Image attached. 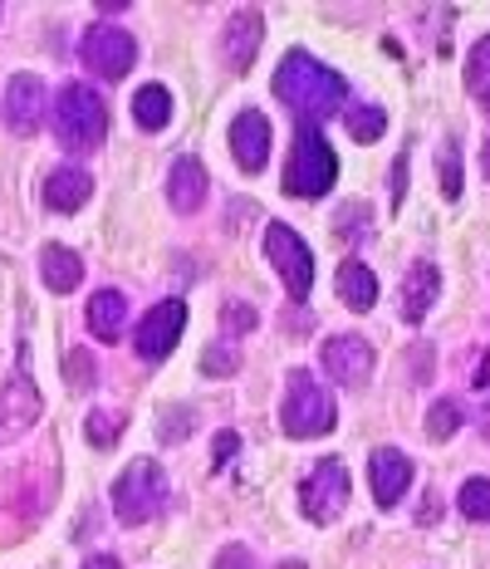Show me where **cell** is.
Returning <instances> with one entry per match:
<instances>
[{
  "label": "cell",
  "mask_w": 490,
  "mask_h": 569,
  "mask_svg": "<svg viewBox=\"0 0 490 569\" xmlns=\"http://www.w3.org/2000/svg\"><path fill=\"white\" fill-rule=\"evenodd\" d=\"M300 506H304V516L314 520V526H329V520L343 516V506H349V471H343L339 457H324V461H319V467L304 477Z\"/></svg>",
  "instance_id": "6"
},
{
  "label": "cell",
  "mask_w": 490,
  "mask_h": 569,
  "mask_svg": "<svg viewBox=\"0 0 490 569\" xmlns=\"http://www.w3.org/2000/svg\"><path fill=\"white\" fill-rule=\"evenodd\" d=\"M256 325H260V315L250 310L246 300H226L221 305V329H226V335H250Z\"/></svg>",
  "instance_id": "31"
},
{
  "label": "cell",
  "mask_w": 490,
  "mask_h": 569,
  "mask_svg": "<svg viewBox=\"0 0 490 569\" xmlns=\"http://www.w3.org/2000/svg\"><path fill=\"white\" fill-rule=\"evenodd\" d=\"M343 123H349L353 142H378L382 128H388V113H382L378 103H353V109L343 113Z\"/></svg>",
  "instance_id": "23"
},
{
  "label": "cell",
  "mask_w": 490,
  "mask_h": 569,
  "mask_svg": "<svg viewBox=\"0 0 490 569\" xmlns=\"http://www.w3.org/2000/svg\"><path fill=\"white\" fill-rule=\"evenodd\" d=\"M217 569H256V560H250L246 545H226V550L217 555Z\"/></svg>",
  "instance_id": "34"
},
{
  "label": "cell",
  "mask_w": 490,
  "mask_h": 569,
  "mask_svg": "<svg viewBox=\"0 0 490 569\" xmlns=\"http://www.w3.org/2000/svg\"><path fill=\"white\" fill-rule=\"evenodd\" d=\"M339 300L349 305V310H373L378 305V280H373V270L363 266V260H343L339 266Z\"/></svg>",
  "instance_id": "20"
},
{
  "label": "cell",
  "mask_w": 490,
  "mask_h": 569,
  "mask_svg": "<svg viewBox=\"0 0 490 569\" xmlns=\"http://www.w3.org/2000/svg\"><path fill=\"white\" fill-rule=\"evenodd\" d=\"M64 383L74 388V393H89L99 378H93V353L89 349H69L64 353Z\"/></svg>",
  "instance_id": "28"
},
{
  "label": "cell",
  "mask_w": 490,
  "mask_h": 569,
  "mask_svg": "<svg viewBox=\"0 0 490 569\" xmlns=\"http://www.w3.org/2000/svg\"><path fill=\"white\" fill-rule=\"evenodd\" d=\"M123 427H128V418L123 412H89V418H83V432H89V442L93 447H113L118 437H123Z\"/></svg>",
  "instance_id": "26"
},
{
  "label": "cell",
  "mask_w": 490,
  "mask_h": 569,
  "mask_svg": "<svg viewBox=\"0 0 490 569\" xmlns=\"http://www.w3.org/2000/svg\"><path fill=\"white\" fill-rule=\"evenodd\" d=\"M231 152H236V162H241L246 172L266 168V162H270V123H266V113H256V109L236 113V123H231Z\"/></svg>",
  "instance_id": "13"
},
{
  "label": "cell",
  "mask_w": 490,
  "mask_h": 569,
  "mask_svg": "<svg viewBox=\"0 0 490 569\" xmlns=\"http://www.w3.org/2000/svg\"><path fill=\"white\" fill-rule=\"evenodd\" d=\"M123 325H128V300L118 290H99L89 300V329L99 339H109L118 343V335H123Z\"/></svg>",
  "instance_id": "21"
},
{
  "label": "cell",
  "mask_w": 490,
  "mask_h": 569,
  "mask_svg": "<svg viewBox=\"0 0 490 569\" xmlns=\"http://www.w3.org/2000/svg\"><path fill=\"white\" fill-rule=\"evenodd\" d=\"M236 369H241V349H236L231 339H217L201 353V373L207 378H236Z\"/></svg>",
  "instance_id": "25"
},
{
  "label": "cell",
  "mask_w": 490,
  "mask_h": 569,
  "mask_svg": "<svg viewBox=\"0 0 490 569\" xmlns=\"http://www.w3.org/2000/svg\"><path fill=\"white\" fill-rule=\"evenodd\" d=\"M441 197L447 201L461 197V148L457 142H447V152H441Z\"/></svg>",
  "instance_id": "32"
},
{
  "label": "cell",
  "mask_w": 490,
  "mask_h": 569,
  "mask_svg": "<svg viewBox=\"0 0 490 569\" xmlns=\"http://www.w3.org/2000/svg\"><path fill=\"white\" fill-rule=\"evenodd\" d=\"M457 427H461V402H451V398L432 402V412H427V437H432V442H447Z\"/></svg>",
  "instance_id": "27"
},
{
  "label": "cell",
  "mask_w": 490,
  "mask_h": 569,
  "mask_svg": "<svg viewBox=\"0 0 490 569\" xmlns=\"http://www.w3.org/2000/svg\"><path fill=\"white\" fill-rule=\"evenodd\" d=\"M162 491H167V477H162L158 461H152V457L128 461V471L113 486V516L123 520V526H142V520L158 516Z\"/></svg>",
  "instance_id": "5"
},
{
  "label": "cell",
  "mask_w": 490,
  "mask_h": 569,
  "mask_svg": "<svg viewBox=\"0 0 490 569\" xmlns=\"http://www.w3.org/2000/svg\"><path fill=\"white\" fill-rule=\"evenodd\" d=\"M280 427L290 437H324L333 432V398L324 383H314V373L294 369L284 383V402H280Z\"/></svg>",
  "instance_id": "4"
},
{
  "label": "cell",
  "mask_w": 490,
  "mask_h": 569,
  "mask_svg": "<svg viewBox=\"0 0 490 569\" xmlns=\"http://www.w3.org/2000/svg\"><path fill=\"white\" fill-rule=\"evenodd\" d=\"M89 192H93L89 172L59 168V172H50V182H44V207L50 211H79L83 201H89Z\"/></svg>",
  "instance_id": "18"
},
{
  "label": "cell",
  "mask_w": 490,
  "mask_h": 569,
  "mask_svg": "<svg viewBox=\"0 0 490 569\" xmlns=\"http://www.w3.org/2000/svg\"><path fill=\"white\" fill-rule=\"evenodd\" d=\"M402 187H408V152L392 162V177H388V192H392V207L402 201Z\"/></svg>",
  "instance_id": "36"
},
{
  "label": "cell",
  "mask_w": 490,
  "mask_h": 569,
  "mask_svg": "<svg viewBox=\"0 0 490 569\" xmlns=\"http://www.w3.org/2000/svg\"><path fill=\"white\" fill-rule=\"evenodd\" d=\"M481 437H486V442H490V408L481 412Z\"/></svg>",
  "instance_id": "40"
},
{
  "label": "cell",
  "mask_w": 490,
  "mask_h": 569,
  "mask_svg": "<svg viewBox=\"0 0 490 569\" xmlns=\"http://www.w3.org/2000/svg\"><path fill=\"white\" fill-rule=\"evenodd\" d=\"M280 569H304V560H284Z\"/></svg>",
  "instance_id": "41"
},
{
  "label": "cell",
  "mask_w": 490,
  "mask_h": 569,
  "mask_svg": "<svg viewBox=\"0 0 490 569\" xmlns=\"http://www.w3.org/2000/svg\"><path fill=\"white\" fill-rule=\"evenodd\" d=\"M437 516H441V506H437V501H427V506H422V511H417V520H422V526H432V520H437Z\"/></svg>",
  "instance_id": "38"
},
{
  "label": "cell",
  "mask_w": 490,
  "mask_h": 569,
  "mask_svg": "<svg viewBox=\"0 0 490 569\" xmlns=\"http://www.w3.org/2000/svg\"><path fill=\"white\" fill-rule=\"evenodd\" d=\"M266 256H270V266L280 270L284 290H290L294 300H304V295L314 290V256H309V246L284 227V221H274L266 231Z\"/></svg>",
  "instance_id": "8"
},
{
  "label": "cell",
  "mask_w": 490,
  "mask_h": 569,
  "mask_svg": "<svg viewBox=\"0 0 490 569\" xmlns=\"http://www.w3.org/2000/svg\"><path fill=\"white\" fill-rule=\"evenodd\" d=\"M182 329H187V305L182 300H158L148 315L138 319V335H133L138 359H148V363L167 359V353L177 349V339H182Z\"/></svg>",
  "instance_id": "9"
},
{
  "label": "cell",
  "mask_w": 490,
  "mask_h": 569,
  "mask_svg": "<svg viewBox=\"0 0 490 569\" xmlns=\"http://www.w3.org/2000/svg\"><path fill=\"white\" fill-rule=\"evenodd\" d=\"M34 418H40V393L30 388V378H10V383L0 388V442L30 432Z\"/></svg>",
  "instance_id": "14"
},
{
  "label": "cell",
  "mask_w": 490,
  "mask_h": 569,
  "mask_svg": "<svg viewBox=\"0 0 490 569\" xmlns=\"http://www.w3.org/2000/svg\"><path fill=\"white\" fill-rule=\"evenodd\" d=\"M481 172L490 177V138H486V148H481Z\"/></svg>",
  "instance_id": "39"
},
{
  "label": "cell",
  "mask_w": 490,
  "mask_h": 569,
  "mask_svg": "<svg viewBox=\"0 0 490 569\" xmlns=\"http://www.w3.org/2000/svg\"><path fill=\"white\" fill-rule=\"evenodd\" d=\"M466 89L490 109V34L471 50V59H466Z\"/></svg>",
  "instance_id": "24"
},
{
  "label": "cell",
  "mask_w": 490,
  "mask_h": 569,
  "mask_svg": "<svg viewBox=\"0 0 490 569\" xmlns=\"http://www.w3.org/2000/svg\"><path fill=\"white\" fill-rule=\"evenodd\" d=\"M79 54H83V64H89L99 79H113V84H118V79H128V69H133L138 44H133V34H128L123 26H89Z\"/></svg>",
  "instance_id": "7"
},
{
  "label": "cell",
  "mask_w": 490,
  "mask_h": 569,
  "mask_svg": "<svg viewBox=\"0 0 490 569\" xmlns=\"http://www.w3.org/2000/svg\"><path fill=\"white\" fill-rule=\"evenodd\" d=\"M363 221H368V207H363V201H349V207L339 211V231H343V236H349L353 227L363 231Z\"/></svg>",
  "instance_id": "35"
},
{
  "label": "cell",
  "mask_w": 490,
  "mask_h": 569,
  "mask_svg": "<svg viewBox=\"0 0 490 569\" xmlns=\"http://www.w3.org/2000/svg\"><path fill=\"white\" fill-rule=\"evenodd\" d=\"M260 40H266V26H260V10H236L231 26H226V40H221V50H226V59H231L236 74H246V69L256 64Z\"/></svg>",
  "instance_id": "15"
},
{
  "label": "cell",
  "mask_w": 490,
  "mask_h": 569,
  "mask_svg": "<svg viewBox=\"0 0 490 569\" xmlns=\"http://www.w3.org/2000/svg\"><path fill=\"white\" fill-rule=\"evenodd\" d=\"M191 427H197V412L191 408H167L158 422V442H182V437H191Z\"/></svg>",
  "instance_id": "30"
},
{
  "label": "cell",
  "mask_w": 490,
  "mask_h": 569,
  "mask_svg": "<svg viewBox=\"0 0 490 569\" xmlns=\"http://www.w3.org/2000/svg\"><path fill=\"white\" fill-rule=\"evenodd\" d=\"M437 295H441V270L432 260H417L408 270V280H402V319H408V325H422L427 310L437 305Z\"/></svg>",
  "instance_id": "16"
},
{
  "label": "cell",
  "mask_w": 490,
  "mask_h": 569,
  "mask_svg": "<svg viewBox=\"0 0 490 569\" xmlns=\"http://www.w3.org/2000/svg\"><path fill=\"white\" fill-rule=\"evenodd\" d=\"M0 118H6L10 133H20V138L40 133V123H44V84H40V79H34V74H16V79H10L6 103H0Z\"/></svg>",
  "instance_id": "12"
},
{
  "label": "cell",
  "mask_w": 490,
  "mask_h": 569,
  "mask_svg": "<svg viewBox=\"0 0 490 569\" xmlns=\"http://www.w3.org/2000/svg\"><path fill=\"white\" fill-rule=\"evenodd\" d=\"M40 276L54 295H69V290H79V280H83V260H79V251H69V246H44Z\"/></svg>",
  "instance_id": "19"
},
{
  "label": "cell",
  "mask_w": 490,
  "mask_h": 569,
  "mask_svg": "<svg viewBox=\"0 0 490 569\" xmlns=\"http://www.w3.org/2000/svg\"><path fill=\"white\" fill-rule=\"evenodd\" d=\"M461 516L466 520H490V477H471L461 486Z\"/></svg>",
  "instance_id": "29"
},
{
  "label": "cell",
  "mask_w": 490,
  "mask_h": 569,
  "mask_svg": "<svg viewBox=\"0 0 490 569\" xmlns=\"http://www.w3.org/2000/svg\"><path fill=\"white\" fill-rule=\"evenodd\" d=\"M167 197H172L177 211H197L207 201V168L197 158H177L172 172H167Z\"/></svg>",
  "instance_id": "17"
},
{
  "label": "cell",
  "mask_w": 490,
  "mask_h": 569,
  "mask_svg": "<svg viewBox=\"0 0 490 569\" xmlns=\"http://www.w3.org/2000/svg\"><path fill=\"white\" fill-rule=\"evenodd\" d=\"M333 177H339V158H333L324 133H319L314 123H300L294 128L290 162H284V192L314 201V197H324L333 187Z\"/></svg>",
  "instance_id": "2"
},
{
  "label": "cell",
  "mask_w": 490,
  "mask_h": 569,
  "mask_svg": "<svg viewBox=\"0 0 490 569\" xmlns=\"http://www.w3.org/2000/svg\"><path fill=\"white\" fill-rule=\"evenodd\" d=\"M54 133L64 148L74 152H93L109 138V109H103L99 89L89 84H64L54 99Z\"/></svg>",
  "instance_id": "3"
},
{
  "label": "cell",
  "mask_w": 490,
  "mask_h": 569,
  "mask_svg": "<svg viewBox=\"0 0 490 569\" xmlns=\"http://www.w3.org/2000/svg\"><path fill=\"white\" fill-rule=\"evenodd\" d=\"M324 373L339 378L343 388H363L373 378V343L358 335H333L324 343Z\"/></svg>",
  "instance_id": "10"
},
{
  "label": "cell",
  "mask_w": 490,
  "mask_h": 569,
  "mask_svg": "<svg viewBox=\"0 0 490 569\" xmlns=\"http://www.w3.org/2000/svg\"><path fill=\"white\" fill-rule=\"evenodd\" d=\"M368 481H373V501L382 511H392L412 486V457L398 452V447H378V452L368 457Z\"/></svg>",
  "instance_id": "11"
},
{
  "label": "cell",
  "mask_w": 490,
  "mask_h": 569,
  "mask_svg": "<svg viewBox=\"0 0 490 569\" xmlns=\"http://www.w3.org/2000/svg\"><path fill=\"white\" fill-rule=\"evenodd\" d=\"M83 569H123V565H118V560H113V555H93V560H89V565H83Z\"/></svg>",
  "instance_id": "37"
},
{
  "label": "cell",
  "mask_w": 490,
  "mask_h": 569,
  "mask_svg": "<svg viewBox=\"0 0 490 569\" xmlns=\"http://www.w3.org/2000/svg\"><path fill=\"white\" fill-rule=\"evenodd\" d=\"M274 99L300 118V123H309V118L324 123V118H333L349 103V84H343L329 64H319L314 54L290 50L280 59V69H274Z\"/></svg>",
  "instance_id": "1"
},
{
  "label": "cell",
  "mask_w": 490,
  "mask_h": 569,
  "mask_svg": "<svg viewBox=\"0 0 490 569\" xmlns=\"http://www.w3.org/2000/svg\"><path fill=\"white\" fill-rule=\"evenodd\" d=\"M236 452H241V437H236V432H217V442H211V467L221 471Z\"/></svg>",
  "instance_id": "33"
},
{
  "label": "cell",
  "mask_w": 490,
  "mask_h": 569,
  "mask_svg": "<svg viewBox=\"0 0 490 569\" xmlns=\"http://www.w3.org/2000/svg\"><path fill=\"white\" fill-rule=\"evenodd\" d=\"M133 118H138V128H148V133H162V128L172 123V93H167L162 84L138 89V99H133Z\"/></svg>",
  "instance_id": "22"
}]
</instances>
